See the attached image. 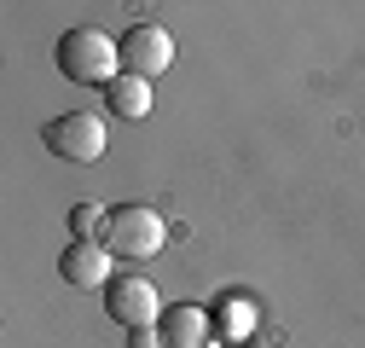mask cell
<instances>
[{"mask_svg":"<svg viewBox=\"0 0 365 348\" xmlns=\"http://www.w3.org/2000/svg\"><path fill=\"white\" fill-rule=\"evenodd\" d=\"M105 227H110L105 209H93V203H76V209H70V232H76L81 244H105Z\"/></svg>","mask_w":365,"mask_h":348,"instance_id":"cell-9","label":"cell"},{"mask_svg":"<svg viewBox=\"0 0 365 348\" xmlns=\"http://www.w3.org/2000/svg\"><path fill=\"white\" fill-rule=\"evenodd\" d=\"M105 314H110L122 331H157V319H163V296H157L151 279L122 273V279L105 285Z\"/></svg>","mask_w":365,"mask_h":348,"instance_id":"cell-4","label":"cell"},{"mask_svg":"<svg viewBox=\"0 0 365 348\" xmlns=\"http://www.w3.org/2000/svg\"><path fill=\"white\" fill-rule=\"evenodd\" d=\"M128 348H168L163 331H128Z\"/></svg>","mask_w":365,"mask_h":348,"instance_id":"cell-11","label":"cell"},{"mask_svg":"<svg viewBox=\"0 0 365 348\" xmlns=\"http://www.w3.org/2000/svg\"><path fill=\"white\" fill-rule=\"evenodd\" d=\"M163 342L168 348H209V314L203 308H168L163 314Z\"/></svg>","mask_w":365,"mask_h":348,"instance_id":"cell-7","label":"cell"},{"mask_svg":"<svg viewBox=\"0 0 365 348\" xmlns=\"http://www.w3.org/2000/svg\"><path fill=\"white\" fill-rule=\"evenodd\" d=\"M105 105H110L116 116H128V122H140V116L151 111V81H140V76H116V81L105 87Z\"/></svg>","mask_w":365,"mask_h":348,"instance_id":"cell-8","label":"cell"},{"mask_svg":"<svg viewBox=\"0 0 365 348\" xmlns=\"http://www.w3.org/2000/svg\"><path fill=\"white\" fill-rule=\"evenodd\" d=\"M163 238H168V227H163V215H157L151 203H122V209H110V227H105V250H110V255L145 261V255L163 250Z\"/></svg>","mask_w":365,"mask_h":348,"instance_id":"cell-2","label":"cell"},{"mask_svg":"<svg viewBox=\"0 0 365 348\" xmlns=\"http://www.w3.org/2000/svg\"><path fill=\"white\" fill-rule=\"evenodd\" d=\"M58 279L76 285V290H105V285H110V250L76 238V244L58 255Z\"/></svg>","mask_w":365,"mask_h":348,"instance_id":"cell-6","label":"cell"},{"mask_svg":"<svg viewBox=\"0 0 365 348\" xmlns=\"http://www.w3.org/2000/svg\"><path fill=\"white\" fill-rule=\"evenodd\" d=\"M116 64H122V41H110L105 29L93 24H76L58 35V70L76 81V87H93V81H116Z\"/></svg>","mask_w":365,"mask_h":348,"instance_id":"cell-1","label":"cell"},{"mask_svg":"<svg viewBox=\"0 0 365 348\" xmlns=\"http://www.w3.org/2000/svg\"><path fill=\"white\" fill-rule=\"evenodd\" d=\"M250 319H255V314H250V302H226V308H220L226 337H244V331H250Z\"/></svg>","mask_w":365,"mask_h":348,"instance_id":"cell-10","label":"cell"},{"mask_svg":"<svg viewBox=\"0 0 365 348\" xmlns=\"http://www.w3.org/2000/svg\"><path fill=\"white\" fill-rule=\"evenodd\" d=\"M47 151L64 163H99L105 157V116L99 111H64L47 122Z\"/></svg>","mask_w":365,"mask_h":348,"instance_id":"cell-3","label":"cell"},{"mask_svg":"<svg viewBox=\"0 0 365 348\" xmlns=\"http://www.w3.org/2000/svg\"><path fill=\"white\" fill-rule=\"evenodd\" d=\"M168 64H174V35H168L163 24H133V29L122 35V70H128V76L151 81V76H163Z\"/></svg>","mask_w":365,"mask_h":348,"instance_id":"cell-5","label":"cell"}]
</instances>
